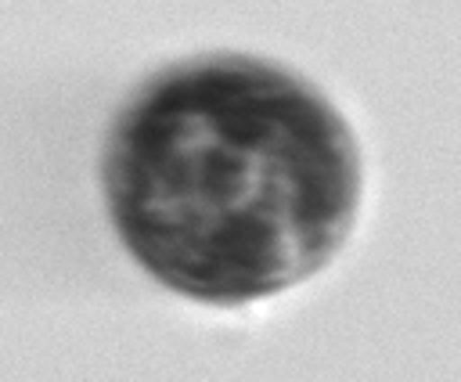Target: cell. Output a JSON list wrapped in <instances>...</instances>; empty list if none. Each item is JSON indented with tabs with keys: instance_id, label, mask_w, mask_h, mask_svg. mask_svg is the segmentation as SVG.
Listing matches in <instances>:
<instances>
[{
	"instance_id": "obj_1",
	"label": "cell",
	"mask_w": 461,
	"mask_h": 382,
	"mask_svg": "<svg viewBox=\"0 0 461 382\" xmlns=\"http://www.w3.org/2000/svg\"><path fill=\"white\" fill-rule=\"evenodd\" d=\"M176 141L137 112L140 130H122L119 195L122 227L140 256H166L198 231L209 252L194 274V292L223 281L227 292H263L274 281H292L299 256L324 249L331 227L349 216L353 173L342 159V130L321 101L288 94V83H270L259 115L230 112V133L212 112L220 137H194L184 115L151 101Z\"/></svg>"
}]
</instances>
